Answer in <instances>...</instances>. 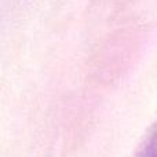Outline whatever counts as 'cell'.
<instances>
[{
	"label": "cell",
	"mask_w": 157,
	"mask_h": 157,
	"mask_svg": "<svg viewBox=\"0 0 157 157\" xmlns=\"http://www.w3.org/2000/svg\"><path fill=\"white\" fill-rule=\"evenodd\" d=\"M134 157H156V131L155 127H152L136 149Z\"/></svg>",
	"instance_id": "obj_1"
}]
</instances>
